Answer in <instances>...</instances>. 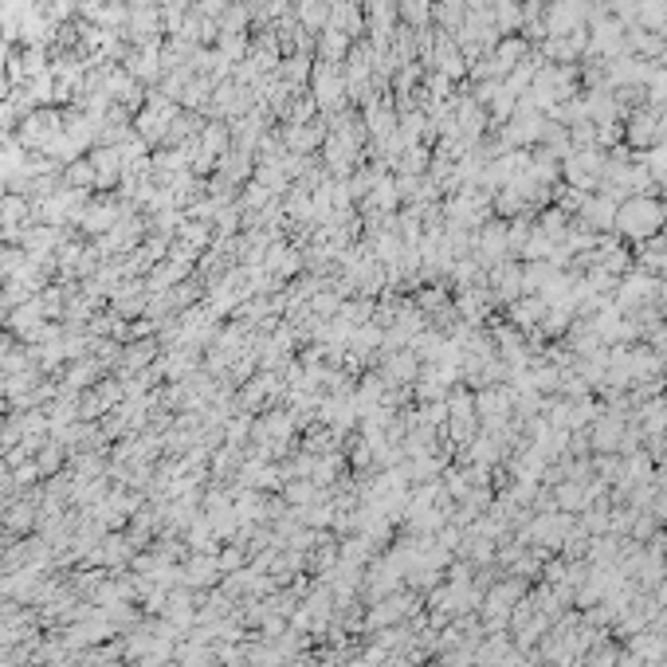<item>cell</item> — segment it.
<instances>
[{
  "label": "cell",
  "mask_w": 667,
  "mask_h": 667,
  "mask_svg": "<svg viewBox=\"0 0 667 667\" xmlns=\"http://www.w3.org/2000/svg\"><path fill=\"white\" fill-rule=\"evenodd\" d=\"M663 224V208L655 201H629L616 213V228H621L624 236H632V240H648V236L655 232V228Z\"/></svg>",
  "instance_id": "cell-1"
},
{
  "label": "cell",
  "mask_w": 667,
  "mask_h": 667,
  "mask_svg": "<svg viewBox=\"0 0 667 667\" xmlns=\"http://www.w3.org/2000/svg\"><path fill=\"white\" fill-rule=\"evenodd\" d=\"M83 232H111V228L118 224V208L111 201H95V204H87V213H83Z\"/></svg>",
  "instance_id": "cell-4"
},
{
  "label": "cell",
  "mask_w": 667,
  "mask_h": 667,
  "mask_svg": "<svg viewBox=\"0 0 667 667\" xmlns=\"http://www.w3.org/2000/svg\"><path fill=\"white\" fill-rule=\"evenodd\" d=\"M63 185L67 188H98V173H95V165H91V157H79V162L71 165H63Z\"/></svg>",
  "instance_id": "cell-5"
},
{
  "label": "cell",
  "mask_w": 667,
  "mask_h": 667,
  "mask_svg": "<svg viewBox=\"0 0 667 667\" xmlns=\"http://www.w3.org/2000/svg\"><path fill=\"white\" fill-rule=\"evenodd\" d=\"M311 98H314V106L318 111H338L342 106V98H346V75L338 71L334 63H318L314 67V91H311Z\"/></svg>",
  "instance_id": "cell-2"
},
{
  "label": "cell",
  "mask_w": 667,
  "mask_h": 667,
  "mask_svg": "<svg viewBox=\"0 0 667 667\" xmlns=\"http://www.w3.org/2000/svg\"><path fill=\"white\" fill-rule=\"evenodd\" d=\"M326 28H338V32H346V36H357L365 28V16H362V8L354 4V0H334L330 4V24Z\"/></svg>",
  "instance_id": "cell-3"
},
{
  "label": "cell",
  "mask_w": 667,
  "mask_h": 667,
  "mask_svg": "<svg viewBox=\"0 0 667 667\" xmlns=\"http://www.w3.org/2000/svg\"><path fill=\"white\" fill-rule=\"evenodd\" d=\"M201 146L208 149V154H224V149H228V130H224L221 122L204 126V134H201Z\"/></svg>",
  "instance_id": "cell-10"
},
{
  "label": "cell",
  "mask_w": 667,
  "mask_h": 667,
  "mask_svg": "<svg viewBox=\"0 0 667 667\" xmlns=\"http://www.w3.org/2000/svg\"><path fill=\"white\" fill-rule=\"evenodd\" d=\"M506 247H511V244H506L503 228H495V232H491V228H487V232H483V244H479L483 260H499V255L506 252Z\"/></svg>",
  "instance_id": "cell-9"
},
{
  "label": "cell",
  "mask_w": 667,
  "mask_h": 667,
  "mask_svg": "<svg viewBox=\"0 0 667 667\" xmlns=\"http://www.w3.org/2000/svg\"><path fill=\"white\" fill-rule=\"evenodd\" d=\"M350 36L338 32V28H322V36H318V52H322V63H338V59H346L350 52Z\"/></svg>",
  "instance_id": "cell-6"
},
{
  "label": "cell",
  "mask_w": 667,
  "mask_h": 667,
  "mask_svg": "<svg viewBox=\"0 0 667 667\" xmlns=\"http://www.w3.org/2000/svg\"><path fill=\"white\" fill-rule=\"evenodd\" d=\"M652 350L660 354V357H667V326H660V330L652 334Z\"/></svg>",
  "instance_id": "cell-11"
},
{
  "label": "cell",
  "mask_w": 667,
  "mask_h": 667,
  "mask_svg": "<svg viewBox=\"0 0 667 667\" xmlns=\"http://www.w3.org/2000/svg\"><path fill=\"white\" fill-rule=\"evenodd\" d=\"M640 16H644V24L660 32V28H667V0H644Z\"/></svg>",
  "instance_id": "cell-8"
},
{
  "label": "cell",
  "mask_w": 667,
  "mask_h": 667,
  "mask_svg": "<svg viewBox=\"0 0 667 667\" xmlns=\"http://www.w3.org/2000/svg\"><path fill=\"white\" fill-rule=\"evenodd\" d=\"M511 318L522 326H538L546 318V298H522V303L511 306Z\"/></svg>",
  "instance_id": "cell-7"
}]
</instances>
